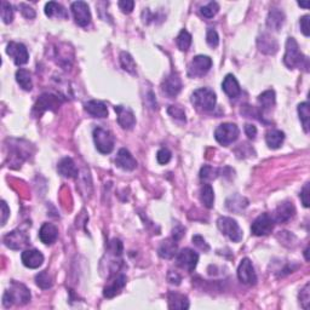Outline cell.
Returning a JSON list of instances; mask_svg holds the SVG:
<instances>
[{"instance_id":"1","label":"cell","mask_w":310,"mask_h":310,"mask_svg":"<svg viewBox=\"0 0 310 310\" xmlns=\"http://www.w3.org/2000/svg\"><path fill=\"white\" fill-rule=\"evenodd\" d=\"M283 62L288 68H299L304 69L306 72L309 70V59L304 56L299 50L298 43L293 38H288L286 41V52L283 56Z\"/></svg>"},{"instance_id":"2","label":"cell","mask_w":310,"mask_h":310,"mask_svg":"<svg viewBox=\"0 0 310 310\" xmlns=\"http://www.w3.org/2000/svg\"><path fill=\"white\" fill-rule=\"evenodd\" d=\"M30 301V292L23 283L12 281L11 286L7 291H5L2 296V306L5 308H10L14 304L25 306Z\"/></svg>"},{"instance_id":"3","label":"cell","mask_w":310,"mask_h":310,"mask_svg":"<svg viewBox=\"0 0 310 310\" xmlns=\"http://www.w3.org/2000/svg\"><path fill=\"white\" fill-rule=\"evenodd\" d=\"M192 102L200 111L211 112L215 109L216 102H217V96L211 88L201 87L193 92Z\"/></svg>"},{"instance_id":"4","label":"cell","mask_w":310,"mask_h":310,"mask_svg":"<svg viewBox=\"0 0 310 310\" xmlns=\"http://www.w3.org/2000/svg\"><path fill=\"white\" fill-rule=\"evenodd\" d=\"M93 141L97 150L102 154H109L114 149V136L109 130L96 127L93 130Z\"/></svg>"},{"instance_id":"5","label":"cell","mask_w":310,"mask_h":310,"mask_svg":"<svg viewBox=\"0 0 310 310\" xmlns=\"http://www.w3.org/2000/svg\"><path fill=\"white\" fill-rule=\"evenodd\" d=\"M217 226L225 236H228L233 242H240L242 240V230L238 222L230 217H220L217 221Z\"/></svg>"},{"instance_id":"6","label":"cell","mask_w":310,"mask_h":310,"mask_svg":"<svg viewBox=\"0 0 310 310\" xmlns=\"http://www.w3.org/2000/svg\"><path fill=\"white\" fill-rule=\"evenodd\" d=\"M239 127L235 124L225 122L220 125L215 131V138L220 144L229 145L235 142L239 137Z\"/></svg>"},{"instance_id":"7","label":"cell","mask_w":310,"mask_h":310,"mask_svg":"<svg viewBox=\"0 0 310 310\" xmlns=\"http://www.w3.org/2000/svg\"><path fill=\"white\" fill-rule=\"evenodd\" d=\"M211 67H212V59L208 56L199 55V56H195L189 63L188 75L190 78L204 77L211 69Z\"/></svg>"},{"instance_id":"8","label":"cell","mask_w":310,"mask_h":310,"mask_svg":"<svg viewBox=\"0 0 310 310\" xmlns=\"http://www.w3.org/2000/svg\"><path fill=\"white\" fill-rule=\"evenodd\" d=\"M275 221L273 220L272 216L269 213H262L252 223L251 231L256 236H264L272 233Z\"/></svg>"},{"instance_id":"9","label":"cell","mask_w":310,"mask_h":310,"mask_svg":"<svg viewBox=\"0 0 310 310\" xmlns=\"http://www.w3.org/2000/svg\"><path fill=\"white\" fill-rule=\"evenodd\" d=\"M197 262H199V254L190 249H183L177 254L176 264L187 272H193L197 268Z\"/></svg>"},{"instance_id":"10","label":"cell","mask_w":310,"mask_h":310,"mask_svg":"<svg viewBox=\"0 0 310 310\" xmlns=\"http://www.w3.org/2000/svg\"><path fill=\"white\" fill-rule=\"evenodd\" d=\"M6 54L14 59L16 66H22V64H26L29 61V55H28L27 48L21 43L11 41V43L7 44Z\"/></svg>"},{"instance_id":"11","label":"cell","mask_w":310,"mask_h":310,"mask_svg":"<svg viewBox=\"0 0 310 310\" xmlns=\"http://www.w3.org/2000/svg\"><path fill=\"white\" fill-rule=\"evenodd\" d=\"M72 12L75 22L80 27H87L91 22V12L85 1H74L72 4Z\"/></svg>"},{"instance_id":"12","label":"cell","mask_w":310,"mask_h":310,"mask_svg":"<svg viewBox=\"0 0 310 310\" xmlns=\"http://www.w3.org/2000/svg\"><path fill=\"white\" fill-rule=\"evenodd\" d=\"M238 278L242 283H246V285H254L257 282L256 272H254L252 262L249 258L241 260L238 268Z\"/></svg>"},{"instance_id":"13","label":"cell","mask_w":310,"mask_h":310,"mask_svg":"<svg viewBox=\"0 0 310 310\" xmlns=\"http://www.w3.org/2000/svg\"><path fill=\"white\" fill-rule=\"evenodd\" d=\"M182 90V80L178 77V74L172 73L169 77H166L164 79L163 84H161V91H163L164 95H166L168 97L172 98L176 97Z\"/></svg>"},{"instance_id":"14","label":"cell","mask_w":310,"mask_h":310,"mask_svg":"<svg viewBox=\"0 0 310 310\" xmlns=\"http://www.w3.org/2000/svg\"><path fill=\"white\" fill-rule=\"evenodd\" d=\"M4 244L11 250H21L29 244V238L21 230H14L5 235Z\"/></svg>"},{"instance_id":"15","label":"cell","mask_w":310,"mask_h":310,"mask_svg":"<svg viewBox=\"0 0 310 310\" xmlns=\"http://www.w3.org/2000/svg\"><path fill=\"white\" fill-rule=\"evenodd\" d=\"M116 115H118V122L119 125L125 130H131L136 124V116H135L134 112L129 108V107L124 106H115L114 107Z\"/></svg>"},{"instance_id":"16","label":"cell","mask_w":310,"mask_h":310,"mask_svg":"<svg viewBox=\"0 0 310 310\" xmlns=\"http://www.w3.org/2000/svg\"><path fill=\"white\" fill-rule=\"evenodd\" d=\"M126 285V276L124 274H119L114 276V279H112L107 286L103 290V296L106 298H114L115 296H118L121 292L122 288Z\"/></svg>"},{"instance_id":"17","label":"cell","mask_w":310,"mask_h":310,"mask_svg":"<svg viewBox=\"0 0 310 310\" xmlns=\"http://www.w3.org/2000/svg\"><path fill=\"white\" fill-rule=\"evenodd\" d=\"M21 259H22V263L25 267L29 268V269H36V268H39L43 264L44 256L40 251L32 249L23 251Z\"/></svg>"},{"instance_id":"18","label":"cell","mask_w":310,"mask_h":310,"mask_svg":"<svg viewBox=\"0 0 310 310\" xmlns=\"http://www.w3.org/2000/svg\"><path fill=\"white\" fill-rule=\"evenodd\" d=\"M115 165L124 171H134L137 168V161L129 150L121 148L115 158Z\"/></svg>"},{"instance_id":"19","label":"cell","mask_w":310,"mask_h":310,"mask_svg":"<svg viewBox=\"0 0 310 310\" xmlns=\"http://www.w3.org/2000/svg\"><path fill=\"white\" fill-rule=\"evenodd\" d=\"M294 213H296V208H294L292 202L285 201L279 205L275 210L274 216H272V217L275 221V223H286L293 217Z\"/></svg>"},{"instance_id":"20","label":"cell","mask_w":310,"mask_h":310,"mask_svg":"<svg viewBox=\"0 0 310 310\" xmlns=\"http://www.w3.org/2000/svg\"><path fill=\"white\" fill-rule=\"evenodd\" d=\"M61 104V101L57 96L50 95V93H44L39 97L38 102L34 106V111H38V115L44 113L48 109H56Z\"/></svg>"},{"instance_id":"21","label":"cell","mask_w":310,"mask_h":310,"mask_svg":"<svg viewBox=\"0 0 310 310\" xmlns=\"http://www.w3.org/2000/svg\"><path fill=\"white\" fill-rule=\"evenodd\" d=\"M39 239L45 245L55 244L58 239V229L52 223H44L39 230Z\"/></svg>"},{"instance_id":"22","label":"cell","mask_w":310,"mask_h":310,"mask_svg":"<svg viewBox=\"0 0 310 310\" xmlns=\"http://www.w3.org/2000/svg\"><path fill=\"white\" fill-rule=\"evenodd\" d=\"M257 44H258L259 50L262 51L263 54L274 55L278 52V41H276V39L273 38L272 35L268 34V33H263V34L258 38V40H257Z\"/></svg>"},{"instance_id":"23","label":"cell","mask_w":310,"mask_h":310,"mask_svg":"<svg viewBox=\"0 0 310 310\" xmlns=\"http://www.w3.org/2000/svg\"><path fill=\"white\" fill-rule=\"evenodd\" d=\"M222 88L224 92H225V95L230 98H236L241 93L240 85H239L238 80H236V78L233 74H228L224 78Z\"/></svg>"},{"instance_id":"24","label":"cell","mask_w":310,"mask_h":310,"mask_svg":"<svg viewBox=\"0 0 310 310\" xmlns=\"http://www.w3.org/2000/svg\"><path fill=\"white\" fill-rule=\"evenodd\" d=\"M57 171L59 174L67 178H75L78 177V168L73 159L63 158L57 165Z\"/></svg>"},{"instance_id":"25","label":"cell","mask_w":310,"mask_h":310,"mask_svg":"<svg viewBox=\"0 0 310 310\" xmlns=\"http://www.w3.org/2000/svg\"><path fill=\"white\" fill-rule=\"evenodd\" d=\"M85 111L93 118H106V116H108V108L101 101H88L85 103Z\"/></svg>"},{"instance_id":"26","label":"cell","mask_w":310,"mask_h":310,"mask_svg":"<svg viewBox=\"0 0 310 310\" xmlns=\"http://www.w3.org/2000/svg\"><path fill=\"white\" fill-rule=\"evenodd\" d=\"M285 23V14L279 9H272L268 14L267 17V26L270 30H278L281 29V27Z\"/></svg>"},{"instance_id":"27","label":"cell","mask_w":310,"mask_h":310,"mask_svg":"<svg viewBox=\"0 0 310 310\" xmlns=\"http://www.w3.org/2000/svg\"><path fill=\"white\" fill-rule=\"evenodd\" d=\"M158 254L161 258L164 259H171L177 254V244L176 240H171V239H166L160 244L158 249Z\"/></svg>"},{"instance_id":"28","label":"cell","mask_w":310,"mask_h":310,"mask_svg":"<svg viewBox=\"0 0 310 310\" xmlns=\"http://www.w3.org/2000/svg\"><path fill=\"white\" fill-rule=\"evenodd\" d=\"M45 15L51 18H64V20L68 18L66 9L61 4L55 1H49L45 5Z\"/></svg>"},{"instance_id":"29","label":"cell","mask_w":310,"mask_h":310,"mask_svg":"<svg viewBox=\"0 0 310 310\" xmlns=\"http://www.w3.org/2000/svg\"><path fill=\"white\" fill-rule=\"evenodd\" d=\"M285 141V134L280 130H272L265 136V142L270 149H278Z\"/></svg>"},{"instance_id":"30","label":"cell","mask_w":310,"mask_h":310,"mask_svg":"<svg viewBox=\"0 0 310 310\" xmlns=\"http://www.w3.org/2000/svg\"><path fill=\"white\" fill-rule=\"evenodd\" d=\"M169 307L170 309H188L189 301L184 294L171 292L169 294Z\"/></svg>"},{"instance_id":"31","label":"cell","mask_w":310,"mask_h":310,"mask_svg":"<svg viewBox=\"0 0 310 310\" xmlns=\"http://www.w3.org/2000/svg\"><path fill=\"white\" fill-rule=\"evenodd\" d=\"M258 104L263 112H269L275 106V92L273 90L264 91L258 96Z\"/></svg>"},{"instance_id":"32","label":"cell","mask_w":310,"mask_h":310,"mask_svg":"<svg viewBox=\"0 0 310 310\" xmlns=\"http://www.w3.org/2000/svg\"><path fill=\"white\" fill-rule=\"evenodd\" d=\"M225 205L229 211H233V212L239 213L245 210V207L249 205V201H247L244 197H240V195H233V197H230L228 200H226Z\"/></svg>"},{"instance_id":"33","label":"cell","mask_w":310,"mask_h":310,"mask_svg":"<svg viewBox=\"0 0 310 310\" xmlns=\"http://www.w3.org/2000/svg\"><path fill=\"white\" fill-rule=\"evenodd\" d=\"M16 82L18 83L21 87L25 91H30L33 87L32 83V77H30V73L27 69H18L16 72Z\"/></svg>"},{"instance_id":"34","label":"cell","mask_w":310,"mask_h":310,"mask_svg":"<svg viewBox=\"0 0 310 310\" xmlns=\"http://www.w3.org/2000/svg\"><path fill=\"white\" fill-rule=\"evenodd\" d=\"M200 200L204 204L205 207L212 208L213 202H215V192L210 184H204L201 190H200Z\"/></svg>"},{"instance_id":"35","label":"cell","mask_w":310,"mask_h":310,"mask_svg":"<svg viewBox=\"0 0 310 310\" xmlns=\"http://www.w3.org/2000/svg\"><path fill=\"white\" fill-rule=\"evenodd\" d=\"M120 64L122 69L126 70L130 74L135 75L136 74V63H135V59L132 58L131 55L129 52L122 51L120 54Z\"/></svg>"},{"instance_id":"36","label":"cell","mask_w":310,"mask_h":310,"mask_svg":"<svg viewBox=\"0 0 310 310\" xmlns=\"http://www.w3.org/2000/svg\"><path fill=\"white\" fill-rule=\"evenodd\" d=\"M298 115L299 120L302 122V126H303L304 131H309V103L303 102L298 106Z\"/></svg>"},{"instance_id":"37","label":"cell","mask_w":310,"mask_h":310,"mask_svg":"<svg viewBox=\"0 0 310 310\" xmlns=\"http://www.w3.org/2000/svg\"><path fill=\"white\" fill-rule=\"evenodd\" d=\"M177 45L181 51H188L192 45V35L187 30H181V33L177 36Z\"/></svg>"},{"instance_id":"38","label":"cell","mask_w":310,"mask_h":310,"mask_svg":"<svg viewBox=\"0 0 310 310\" xmlns=\"http://www.w3.org/2000/svg\"><path fill=\"white\" fill-rule=\"evenodd\" d=\"M218 174H220V170H218V169L206 165L201 169V171H200V178L204 182H210L217 178Z\"/></svg>"},{"instance_id":"39","label":"cell","mask_w":310,"mask_h":310,"mask_svg":"<svg viewBox=\"0 0 310 310\" xmlns=\"http://www.w3.org/2000/svg\"><path fill=\"white\" fill-rule=\"evenodd\" d=\"M35 282L36 285L40 288H43V290H49V288L52 287V279L46 272L39 273V274L35 276Z\"/></svg>"},{"instance_id":"40","label":"cell","mask_w":310,"mask_h":310,"mask_svg":"<svg viewBox=\"0 0 310 310\" xmlns=\"http://www.w3.org/2000/svg\"><path fill=\"white\" fill-rule=\"evenodd\" d=\"M107 252L114 257H120L122 254V242L119 239H113L107 245Z\"/></svg>"},{"instance_id":"41","label":"cell","mask_w":310,"mask_h":310,"mask_svg":"<svg viewBox=\"0 0 310 310\" xmlns=\"http://www.w3.org/2000/svg\"><path fill=\"white\" fill-rule=\"evenodd\" d=\"M218 11H220V5L216 1L208 2L207 5H205V6H202L200 9V12H201L202 16L206 18H212L213 16H216V14Z\"/></svg>"},{"instance_id":"42","label":"cell","mask_w":310,"mask_h":310,"mask_svg":"<svg viewBox=\"0 0 310 310\" xmlns=\"http://www.w3.org/2000/svg\"><path fill=\"white\" fill-rule=\"evenodd\" d=\"M1 20L6 25L11 23L14 20V10L7 1H1Z\"/></svg>"},{"instance_id":"43","label":"cell","mask_w":310,"mask_h":310,"mask_svg":"<svg viewBox=\"0 0 310 310\" xmlns=\"http://www.w3.org/2000/svg\"><path fill=\"white\" fill-rule=\"evenodd\" d=\"M168 113L174 119V120L179 122H186V113H184L183 109L178 106H170L168 109Z\"/></svg>"},{"instance_id":"44","label":"cell","mask_w":310,"mask_h":310,"mask_svg":"<svg viewBox=\"0 0 310 310\" xmlns=\"http://www.w3.org/2000/svg\"><path fill=\"white\" fill-rule=\"evenodd\" d=\"M206 41L211 48H217L218 44H220V36L218 33L216 32L212 28H208L206 33Z\"/></svg>"},{"instance_id":"45","label":"cell","mask_w":310,"mask_h":310,"mask_svg":"<svg viewBox=\"0 0 310 310\" xmlns=\"http://www.w3.org/2000/svg\"><path fill=\"white\" fill-rule=\"evenodd\" d=\"M299 302H301L302 307L304 309H309V303H310V293H309V283H307L304 286L303 290L299 293Z\"/></svg>"},{"instance_id":"46","label":"cell","mask_w":310,"mask_h":310,"mask_svg":"<svg viewBox=\"0 0 310 310\" xmlns=\"http://www.w3.org/2000/svg\"><path fill=\"white\" fill-rule=\"evenodd\" d=\"M171 156H172V154H171L170 150L166 149V148H161L158 152V154H156V160H158V163L161 164V165H165V164L170 163Z\"/></svg>"},{"instance_id":"47","label":"cell","mask_w":310,"mask_h":310,"mask_svg":"<svg viewBox=\"0 0 310 310\" xmlns=\"http://www.w3.org/2000/svg\"><path fill=\"white\" fill-rule=\"evenodd\" d=\"M193 244H194L197 247H199L200 250H202V251H205V252L210 251V246H208L206 240H205L201 235L193 236Z\"/></svg>"},{"instance_id":"48","label":"cell","mask_w":310,"mask_h":310,"mask_svg":"<svg viewBox=\"0 0 310 310\" xmlns=\"http://www.w3.org/2000/svg\"><path fill=\"white\" fill-rule=\"evenodd\" d=\"M309 22H310V16L309 15H306V16H303L301 18V21H299V25H301V30L302 33H303L306 36H309L310 35V26H309Z\"/></svg>"},{"instance_id":"49","label":"cell","mask_w":310,"mask_h":310,"mask_svg":"<svg viewBox=\"0 0 310 310\" xmlns=\"http://www.w3.org/2000/svg\"><path fill=\"white\" fill-rule=\"evenodd\" d=\"M134 6L135 1H132V0H121V1H119V7H120V10L124 14H130V12H132Z\"/></svg>"},{"instance_id":"50","label":"cell","mask_w":310,"mask_h":310,"mask_svg":"<svg viewBox=\"0 0 310 310\" xmlns=\"http://www.w3.org/2000/svg\"><path fill=\"white\" fill-rule=\"evenodd\" d=\"M20 9H21V12H22V15L26 18H29V20H32V18L35 17L34 9H33V7H30V6H28L27 4H20Z\"/></svg>"},{"instance_id":"51","label":"cell","mask_w":310,"mask_h":310,"mask_svg":"<svg viewBox=\"0 0 310 310\" xmlns=\"http://www.w3.org/2000/svg\"><path fill=\"white\" fill-rule=\"evenodd\" d=\"M301 200L304 207H309V183H306L301 192Z\"/></svg>"},{"instance_id":"52","label":"cell","mask_w":310,"mask_h":310,"mask_svg":"<svg viewBox=\"0 0 310 310\" xmlns=\"http://www.w3.org/2000/svg\"><path fill=\"white\" fill-rule=\"evenodd\" d=\"M245 134H246V136L249 138H251V140H254L257 136V129L254 125L252 124H246L245 125Z\"/></svg>"},{"instance_id":"53","label":"cell","mask_w":310,"mask_h":310,"mask_svg":"<svg viewBox=\"0 0 310 310\" xmlns=\"http://www.w3.org/2000/svg\"><path fill=\"white\" fill-rule=\"evenodd\" d=\"M168 280H169V282H170V283H172V285L177 286V285H179V283H181L182 278H181V275L178 274V273L172 272V270H171V272L168 274Z\"/></svg>"},{"instance_id":"54","label":"cell","mask_w":310,"mask_h":310,"mask_svg":"<svg viewBox=\"0 0 310 310\" xmlns=\"http://www.w3.org/2000/svg\"><path fill=\"white\" fill-rule=\"evenodd\" d=\"M9 215H10V210H9V207H7L6 202L1 201V225H5V224H6Z\"/></svg>"},{"instance_id":"55","label":"cell","mask_w":310,"mask_h":310,"mask_svg":"<svg viewBox=\"0 0 310 310\" xmlns=\"http://www.w3.org/2000/svg\"><path fill=\"white\" fill-rule=\"evenodd\" d=\"M184 231H186V229L183 228L182 225H177L176 228L173 229V240H179V239L183 238L184 235Z\"/></svg>"},{"instance_id":"56","label":"cell","mask_w":310,"mask_h":310,"mask_svg":"<svg viewBox=\"0 0 310 310\" xmlns=\"http://www.w3.org/2000/svg\"><path fill=\"white\" fill-rule=\"evenodd\" d=\"M298 5H299V6L306 7V9H308L309 5H310V2H309V1H306V2H298Z\"/></svg>"}]
</instances>
